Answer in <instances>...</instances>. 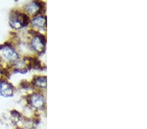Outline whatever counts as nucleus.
<instances>
[{
    "label": "nucleus",
    "mask_w": 147,
    "mask_h": 129,
    "mask_svg": "<svg viewBox=\"0 0 147 129\" xmlns=\"http://www.w3.org/2000/svg\"><path fill=\"white\" fill-rule=\"evenodd\" d=\"M32 46L39 53L43 52L45 47V40L42 36H36L32 41Z\"/></svg>",
    "instance_id": "1"
},
{
    "label": "nucleus",
    "mask_w": 147,
    "mask_h": 129,
    "mask_svg": "<svg viewBox=\"0 0 147 129\" xmlns=\"http://www.w3.org/2000/svg\"><path fill=\"white\" fill-rule=\"evenodd\" d=\"M1 53L3 57L9 61H15L18 57L17 53L9 46H5L1 48Z\"/></svg>",
    "instance_id": "2"
},
{
    "label": "nucleus",
    "mask_w": 147,
    "mask_h": 129,
    "mask_svg": "<svg viewBox=\"0 0 147 129\" xmlns=\"http://www.w3.org/2000/svg\"><path fill=\"white\" fill-rule=\"evenodd\" d=\"M13 90L12 86L7 82H2L0 84V93L3 97H8L13 95Z\"/></svg>",
    "instance_id": "3"
},
{
    "label": "nucleus",
    "mask_w": 147,
    "mask_h": 129,
    "mask_svg": "<svg viewBox=\"0 0 147 129\" xmlns=\"http://www.w3.org/2000/svg\"><path fill=\"white\" fill-rule=\"evenodd\" d=\"M31 104L36 108H41L44 105V99L41 95L38 94H33L30 98Z\"/></svg>",
    "instance_id": "4"
},
{
    "label": "nucleus",
    "mask_w": 147,
    "mask_h": 129,
    "mask_svg": "<svg viewBox=\"0 0 147 129\" xmlns=\"http://www.w3.org/2000/svg\"><path fill=\"white\" fill-rule=\"evenodd\" d=\"M25 9L26 10L28 13H29L31 15H34V14L37 13L39 11L40 5L37 3V2H31V3H28L26 6Z\"/></svg>",
    "instance_id": "5"
},
{
    "label": "nucleus",
    "mask_w": 147,
    "mask_h": 129,
    "mask_svg": "<svg viewBox=\"0 0 147 129\" xmlns=\"http://www.w3.org/2000/svg\"><path fill=\"white\" fill-rule=\"evenodd\" d=\"M46 18L44 16H40L34 18L32 20V25L37 27H44L46 24Z\"/></svg>",
    "instance_id": "6"
},
{
    "label": "nucleus",
    "mask_w": 147,
    "mask_h": 129,
    "mask_svg": "<svg viewBox=\"0 0 147 129\" xmlns=\"http://www.w3.org/2000/svg\"><path fill=\"white\" fill-rule=\"evenodd\" d=\"M35 84L42 88H46L47 87V78L45 76H41L35 80Z\"/></svg>",
    "instance_id": "7"
}]
</instances>
